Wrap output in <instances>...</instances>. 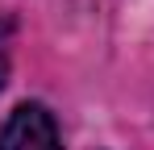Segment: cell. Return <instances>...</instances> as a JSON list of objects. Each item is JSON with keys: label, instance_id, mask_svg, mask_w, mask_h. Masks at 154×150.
<instances>
[{"label": "cell", "instance_id": "1", "mask_svg": "<svg viewBox=\"0 0 154 150\" xmlns=\"http://www.w3.org/2000/svg\"><path fill=\"white\" fill-rule=\"evenodd\" d=\"M0 150H63L54 117L42 104H17L0 129Z\"/></svg>", "mask_w": 154, "mask_h": 150}, {"label": "cell", "instance_id": "2", "mask_svg": "<svg viewBox=\"0 0 154 150\" xmlns=\"http://www.w3.org/2000/svg\"><path fill=\"white\" fill-rule=\"evenodd\" d=\"M13 42H17V21L8 13H0V88L13 75Z\"/></svg>", "mask_w": 154, "mask_h": 150}]
</instances>
